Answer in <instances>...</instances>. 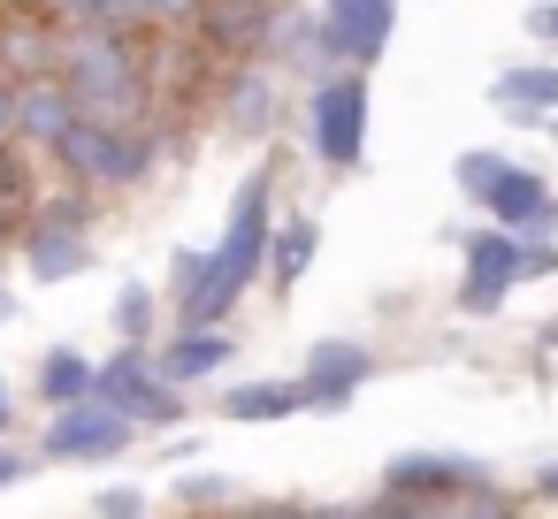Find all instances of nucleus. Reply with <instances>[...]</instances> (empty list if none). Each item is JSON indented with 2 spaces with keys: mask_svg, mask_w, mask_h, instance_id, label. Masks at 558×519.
Instances as JSON below:
<instances>
[{
  "mask_svg": "<svg viewBox=\"0 0 558 519\" xmlns=\"http://www.w3.org/2000/svg\"><path fill=\"white\" fill-rule=\"evenodd\" d=\"M16 252H24V275L32 283H70L93 268V191L85 184H62L47 191L24 230H16Z\"/></svg>",
  "mask_w": 558,
  "mask_h": 519,
  "instance_id": "0eeeda50",
  "label": "nucleus"
},
{
  "mask_svg": "<svg viewBox=\"0 0 558 519\" xmlns=\"http://www.w3.org/2000/svg\"><path fill=\"white\" fill-rule=\"evenodd\" d=\"M93 390H100L108 405H123V412L138 420V435H169V428L192 420L184 382H169L161 359H154V344H131V336H123L116 359H100V382H93Z\"/></svg>",
  "mask_w": 558,
  "mask_h": 519,
  "instance_id": "6e6552de",
  "label": "nucleus"
},
{
  "mask_svg": "<svg viewBox=\"0 0 558 519\" xmlns=\"http://www.w3.org/2000/svg\"><path fill=\"white\" fill-rule=\"evenodd\" d=\"M62 62V24H0V70L16 85Z\"/></svg>",
  "mask_w": 558,
  "mask_h": 519,
  "instance_id": "a211bd4d",
  "label": "nucleus"
},
{
  "mask_svg": "<svg viewBox=\"0 0 558 519\" xmlns=\"http://www.w3.org/2000/svg\"><path fill=\"white\" fill-rule=\"evenodd\" d=\"M383 511H436V504H466V511H505V489L489 481V466L474 450H398L375 481Z\"/></svg>",
  "mask_w": 558,
  "mask_h": 519,
  "instance_id": "20e7f679",
  "label": "nucleus"
},
{
  "mask_svg": "<svg viewBox=\"0 0 558 519\" xmlns=\"http://www.w3.org/2000/svg\"><path fill=\"white\" fill-rule=\"evenodd\" d=\"M0 146H16V77L0 70Z\"/></svg>",
  "mask_w": 558,
  "mask_h": 519,
  "instance_id": "bb28decb",
  "label": "nucleus"
},
{
  "mask_svg": "<svg viewBox=\"0 0 558 519\" xmlns=\"http://www.w3.org/2000/svg\"><path fill=\"white\" fill-rule=\"evenodd\" d=\"M77 115H85V100L70 92V77H62V70H39V77H24V85H16V146H39V153H47Z\"/></svg>",
  "mask_w": 558,
  "mask_h": 519,
  "instance_id": "f8f14e48",
  "label": "nucleus"
},
{
  "mask_svg": "<svg viewBox=\"0 0 558 519\" xmlns=\"http://www.w3.org/2000/svg\"><path fill=\"white\" fill-rule=\"evenodd\" d=\"M39 16L62 24V32H93V24H123V32H146L138 0H39Z\"/></svg>",
  "mask_w": 558,
  "mask_h": 519,
  "instance_id": "aec40b11",
  "label": "nucleus"
},
{
  "mask_svg": "<svg viewBox=\"0 0 558 519\" xmlns=\"http://www.w3.org/2000/svg\"><path fill=\"white\" fill-rule=\"evenodd\" d=\"M527 32H535V39H558V0H535V9H527Z\"/></svg>",
  "mask_w": 558,
  "mask_h": 519,
  "instance_id": "c85d7f7f",
  "label": "nucleus"
},
{
  "mask_svg": "<svg viewBox=\"0 0 558 519\" xmlns=\"http://www.w3.org/2000/svg\"><path fill=\"white\" fill-rule=\"evenodd\" d=\"M230 131L238 138H268L276 131V77L268 70H238L230 77Z\"/></svg>",
  "mask_w": 558,
  "mask_h": 519,
  "instance_id": "6ab92c4d",
  "label": "nucleus"
},
{
  "mask_svg": "<svg viewBox=\"0 0 558 519\" xmlns=\"http://www.w3.org/2000/svg\"><path fill=\"white\" fill-rule=\"evenodd\" d=\"M93 382H100V359H85L77 344H47V351H39V374H32L39 405H70V397H85Z\"/></svg>",
  "mask_w": 558,
  "mask_h": 519,
  "instance_id": "f3484780",
  "label": "nucleus"
},
{
  "mask_svg": "<svg viewBox=\"0 0 558 519\" xmlns=\"http://www.w3.org/2000/svg\"><path fill=\"white\" fill-rule=\"evenodd\" d=\"M108 321H116V336L154 344V329H161V291H154V283H123L116 306H108Z\"/></svg>",
  "mask_w": 558,
  "mask_h": 519,
  "instance_id": "412c9836",
  "label": "nucleus"
},
{
  "mask_svg": "<svg viewBox=\"0 0 558 519\" xmlns=\"http://www.w3.org/2000/svg\"><path fill=\"white\" fill-rule=\"evenodd\" d=\"M70 92L85 100V115L100 123H146L154 115V70H146V47L123 32V24H93V32H62V62Z\"/></svg>",
  "mask_w": 558,
  "mask_h": 519,
  "instance_id": "f03ea898",
  "label": "nucleus"
},
{
  "mask_svg": "<svg viewBox=\"0 0 558 519\" xmlns=\"http://www.w3.org/2000/svg\"><path fill=\"white\" fill-rule=\"evenodd\" d=\"M489 108H505L520 123L558 115V62H512V70H497L489 77Z\"/></svg>",
  "mask_w": 558,
  "mask_h": 519,
  "instance_id": "dca6fc26",
  "label": "nucleus"
},
{
  "mask_svg": "<svg viewBox=\"0 0 558 519\" xmlns=\"http://www.w3.org/2000/svg\"><path fill=\"white\" fill-rule=\"evenodd\" d=\"M527 504H558V458H550V466H535V481H527Z\"/></svg>",
  "mask_w": 558,
  "mask_h": 519,
  "instance_id": "cd10ccee",
  "label": "nucleus"
},
{
  "mask_svg": "<svg viewBox=\"0 0 558 519\" xmlns=\"http://www.w3.org/2000/svg\"><path fill=\"white\" fill-rule=\"evenodd\" d=\"M9 321H16V291H9V283H0V329H9Z\"/></svg>",
  "mask_w": 558,
  "mask_h": 519,
  "instance_id": "7c9ffc66",
  "label": "nucleus"
},
{
  "mask_svg": "<svg viewBox=\"0 0 558 519\" xmlns=\"http://www.w3.org/2000/svg\"><path fill=\"white\" fill-rule=\"evenodd\" d=\"M169 496H177V504H230L238 489H230V481H215V473H184Z\"/></svg>",
  "mask_w": 558,
  "mask_h": 519,
  "instance_id": "5701e85b",
  "label": "nucleus"
},
{
  "mask_svg": "<svg viewBox=\"0 0 558 519\" xmlns=\"http://www.w3.org/2000/svg\"><path fill=\"white\" fill-rule=\"evenodd\" d=\"M314 252H322V222L314 214H276V230H268V291L276 298H291L299 291V275L314 268Z\"/></svg>",
  "mask_w": 558,
  "mask_h": 519,
  "instance_id": "2eb2a0df",
  "label": "nucleus"
},
{
  "mask_svg": "<svg viewBox=\"0 0 558 519\" xmlns=\"http://www.w3.org/2000/svg\"><path fill=\"white\" fill-rule=\"evenodd\" d=\"M138 16H146V24H192L199 0H138Z\"/></svg>",
  "mask_w": 558,
  "mask_h": 519,
  "instance_id": "393cba45",
  "label": "nucleus"
},
{
  "mask_svg": "<svg viewBox=\"0 0 558 519\" xmlns=\"http://www.w3.org/2000/svg\"><path fill=\"white\" fill-rule=\"evenodd\" d=\"M154 359H161V374H169V382L199 390V382H215V374L238 359V336H230L222 321H177V336H169V344H154Z\"/></svg>",
  "mask_w": 558,
  "mask_h": 519,
  "instance_id": "ddd939ff",
  "label": "nucleus"
},
{
  "mask_svg": "<svg viewBox=\"0 0 558 519\" xmlns=\"http://www.w3.org/2000/svg\"><path fill=\"white\" fill-rule=\"evenodd\" d=\"M131 443H138V420L123 405H108L100 390H85L70 405H47L39 458H54V466H116Z\"/></svg>",
  "mask_w": 558,
  "mask_h": 519,
  "instance_id": "1a4fd4ad",
  "label": "nucleus"
},
{
  "mask_svg": "<svg viewBox=\"0 0 558 519\" xmlns=\"http://www.w3.org/2000/svg\"><path fill=\"white\" fill-rule=\"evenodd\" d=\"M367 123H375V108H367V70L337 62V70H322V77L306 85V153H314L329 176H352V169L367 161Z\"/></svg>",
  "mask_w": 558,
  "mask_h": 519,
  "instance_id": "423d86ee",
  "label": "nucleus"
},
{
  "mask_svg": "<svg viewBox=\"0 0 558 519\" xmlns=\"http://www.w3.org/2000/svg\"><path fill=\"white\" fill-rule=\"evenodd\" d=\"M24 473H32V450H24L16 435H0V489H16Z\"/></svg>",
  "mask_w": 558,
  "mask_h": 519,
  "instance_id": "a878e982",
  "label": "nucleus"
},
{
  "mask_svg": "<svg viewBox=\"0 0 558 519\" xmlns=\"http://www.w3.org/2000/svg\"><path fill=\"white\" fill-rule=\"evenodd\" d=\"M520 230H505V222H482V230H466L459 237V313L466 321H489V313H505V298L527 283V268H520Z\"/></svg>",
  "mask_w": 558,
  "mask_h": 519,
  "instance_id": "9d476101",
  "label": "nucleus"
},
{
  "mask_svg": "<svg viewBox=\"0 0 558 519\" xmlns=\"http://www.w3.org/2000/svg\"><path fill=\"white\" fill-rule=\"evenodd\" d=\"M215 412L222 420H245V428H268V420L306 412V390H299V374H253V382H230Z\"/></svg>",
  "mask_w": 558,
  "mask_h": 519,
  "instance_id": "4468645a",
  "label": "nucleus"
},
{
  "mask_svg": "<svg viewBox=\"0 0 558 519\" xmlns=\"http://www.w3.org/2000/svg\"><path fill=\"white\" fill-rule=\"evenodd\" d=\"M543 138H550V153H558V115H543Z\"/></svg>",
  "mask_w": 558,
  "mask_h": 519,
  "instance_id": "2f4dec72",
  "label": "nucleus"
},
{
  "mask_svg": "<svg viewBox=\"0 0 558 519\" xmlns=\"http://www.w3.org/2000/svg\"><path fill=\"white\" fill-rule=\"evenodd\" d=\"M0 435H16V382L0 374Z\"/></svg>",
  "mask_w": 558,
  "mask_h": 519,
  "instance_id": "c756f323",
  "label": "nucleus"
},
{
  "mask_svg": "<svg viewBox=\"0 0 558 519\" xmlns=\"http://www.w3.org/2000/svg\"><path fill=\"white\" fill-rule=\"evenodd\" d=\"M451 176H459V199H466L482 222H505V230H520V237H550V230H558V191H550V176L527 169L520 153L466 146V153L451 161Z\"/></svg>",
  "mask_w": 558,
  "mask_h": 519,
  "instance_id": "7ed1b4c3",
  "label": "nucleus"
},
{
  "mask_svg": "<svg viewBox=\"0 0 558 519\" xmlns=\"http://www.w3.org/2000/svg\"><path fill=\"white\" fill-rule=\"evenodd\" d=\"M199 268H207V245H177V260H169V306H184L199 291Z\"/></svg>",
  "mask_w": 558,
  "mask_h": 519,
  "instance_id": "4be33fe9",
  "label": "nucleus"
},
{
  "mask_svg": "<svg viewBox=\"0 0 558 519\" xmlns=\"http://www.w3.org/2000/svg\"><path fill=\"white\" fill-rule=\"evenodd\" d=\"M367 382H375V351L352 344V336H322V344H306V359H299L306 412H344Z\"/></svg>",
  "mask_w": 558,
  "mask_h": 519,
  "instance_id": "9b49d317",
  "label": "nucleus"
},
{
  "mask_svg": "<svg viewBox=\"0 0 558 519\" xmlns=\"http://www.w3.org/2000/svg\"><path fill=\"white\" fill-rule=\"evenodd\" d=\"M93 511H108V519L146 511V489H138V481H116V489H100V496H93Z\"/></svg>",
  "mask_w": 558,
  "mask_h": 519,
  "instance_id": "b1692460",
  "label": "nucleus"
},
{
  "mask_svg": "<svg viewBox=\"0 0 558 519\" xmlns=\"http://www.w3.org/2000/svg\"><path fill=\"white\" fill-rule=\"evenodd\" d=\"M154 131H138V123H100V115H77L54 146H47V161L62 169V184H85V191H131V184H146L154 176Z\"/></svg>",
  "mask_w": 558,
  "mask_h": 519,
  "instance_id": "39448f33",
  "label": "nucleus"
},
{
  "mask_svg": "<svg viewBox=\"0 0 558 519\" xmlns=\"http://www.w3.org/2000/svg\"><path fill=\"white\" fill-rule=\"evenodd\" d=\"M268 230H276V161L238 184L230 222H222V237L207 245L199 291L177 306V321H230V313L245 306V291L268 275Z\"/></svg>",
  "mask_w": 558,
  "mask_h": 519,
  "instance_id": "f257e3e1",
  "label": "nucleus"
}]
</instances>
